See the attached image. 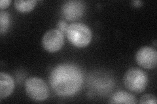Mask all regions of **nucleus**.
Masks as SVG:
<instances>
[{
  "instance_id": "9d476101",
  "label": "nucleus",
  "mask_w": 157,
  "mask_h": 104,
  "mask_svg": "<svg viewBox=\"0 0 157 104\" xmlns=\"http://www.w3.org/2000/svg\"><path fill=\"white\" fill-rule=\"evenodd\" d=\"M36 4V0H16L14 2V7L19 12L28 13L32 11Z\"/></svg>"
},
{
  "instance_id": "6e6552de",
  "label": "nucleus",
  "mask_w": 157,
  "mask_h": 104,
  "mask_svg": "<svg viewBox=\"0 0 157 104\" xmlns=\"http://www.w3.org/2000/svg\"><path fill=\"white\" fill-rule=\"evenodd\" d=\"M14 88V81L13 77L7 73H0V98L3 99L11 95Z\"/></svg>"
},
{
  "instance_id": "7ed1b4c3",
  "label": "nucleus",
  "mask_w": 157,
  "mask_h": 104,
  "mask_svg": "<svg viewBox=\"0 0 157 104\" xmlns=\"http://www.w3.org/2000/svg\"><path fill=\"white\" fill-rule=\"evenodd\" d=\"M123 81L125 87L129 91L140 93L145 91L148 83V77L141 69L132 68L124 74Z\"/></svg>"
},
{
  "instance_id": "423d86ee",
  "label": "nucleus",
  "mask_w": 157,
  "mask_h": 104,
  "mask_svg": "<svg viewBox=\"0 0 157 104\" xmlns=\"http://www.w3.org/2000/svg\"><path fill=\"white\" fill-rule=\"evenodd\" d=\"M85 11V5L82 2L71 0L65 2L61 8V14L67 20L73 21L81 18Z\"/></svg>"
},
{
  "instance_id": "20e7f679",
  "label": "nucleus",
  "mask_w": 157,
  "mask_h": 104,
  "mask_svg": "<svg viewBox=\"0 0 157 104\" xmlns=\"http://www.w3.org/2000/svg\"><path fill=\"white\" fill-rule=\"evenodd\" d=\"M27 95L36 102H43L49 96V89L46 82L37 77L28 78L24 84Z\"/></svg>"
},
{
  "instance_id": "0eeeda50",
  "label": "nucleus",
  "mask_w": 157,
  "mask_h": 104,
  "mask_svg": "<svg viewBox=\"0 0 157 104\" xmlns=\"http://www.w3.org/2000/svg\"><path fill=\"white\" fill-rule=\"evenodd\" d=\"M137 64L146 69H153L156 66L157 52L149 46H144L137 51L136 56Z\"/></svg>"
},
{
  "instance_id": "1a4fd4ad",
  "label": "nucleus",
  "mask_w": 157,
  "mask_h": 104,
  "mask_svg": "<svg viewBox=\"0 0 157 104\" xmlns=\"http://www.w3.org/2000/svg\"><path fill=\"white\" fill-rule=\"evenodd\" d=\"M137 101L135 96L125 91H118L111 98L110 103H128L135 104Z\"/></svg>"
},
{
  "instance_id": "2eb2a0df",
  "label": "nucleus",
  "mask_w": 157,
  "mask_h": 104,
  "mask_svg": "<svg viewBox=\"0 0 157 104\" xmlns=\"http://www.w3.org/2000/svg\"><path fill=\"white\" fill-rule=\"evenodd\" d=\"M132 3H133V5L135 7H140V6L142 5V4H143V2H141V1H134L133 2H132Z\"/></svg>"
},
{
  "instance_id": "f257e3e1",
  "label": "nucleus",
  "mask_w": 157,
  "mask_h": 104,
  "mask_svg": "<svg viewBox=\"0 0 157 104\" xmlns=\"http://www.w3.org/2000/svg\"><path fill=\"white\" fill-rule=\"evenodd\" d=\"M83 82L81 69L73 64H61L54 68L49 76L52 91L59 96L67 97L75 95Z\"/></svg>"
},
{
  "instance_id": "ddd939ff",
  "label": "nucleus",
  "mask_w": 157,
  "mask_h": 104,
  "mask_svg": "<svg viewBox=\"0 0 157 104\" xmlns=\"http://www.w3.org/2000/svg\"><path fill=\"white\" fill-rule=\"evenodd\" d=\"M57 27H58V29L59 31H60L63 34L66 33V30L67 28L68 27L67 24L66 22L63 21V20H60L59 21L58 24H57Z\"/></svg>"
},
{
  "instance_id": "f8f14e48",
  "label": "nucleus",
  "mask_w": 157,
  "mask_h": 104,
  "mask_svg": "<svg viewBox=\"0 0 157 104\" xmlns=\"http://www.w3.org/2000/svg\"><path fill=\"white\" fill-rule=\"evenodd\" d=\"M156 98L153 95H145L142 96L140 100V103L142 104H156Z\"/></svg>"
},
{
  "instance_id": "9b49d317",
  "label": "nucleus",
  "mask_w": 157,
  "mask_h": 104,
  "mask_svg": "<svg viewBox=\"0 0 157 104\" xmlns=\"http://www.w3.org/2000/svg\"><path fill=\"white\" fill-rule=\"evenodd\" d=\"M10 15L6 11H2L0 12V33L3 34L6 33L9 27Z\"/></svg>"
},
{
  "instance_id": "4468645a",
  "label": "nucleus",
  "mask_w": 157,
  "mask_h": 104,
  "mask_svg": "<svg viewBox=\"0 0 157 104\" xmlns=\"http://www.w3.org/2000/svg\"><path fill=\"white\" fill-rule=\"evenodd\" d=\"M11 3V0H2V1L0 2V8L2 9H6L9 5V4Z\"/></svg>"
},
{
  "instance_id": "39448f33",
  "label": "nucleus",
  "mask_w": 157,
  "mask_h": 104,
  "mask_svg": "<svg viewBox=\"0 0 157 104\" xmlns=\"http://www.w3.org/2000/svg\"><path fill=\"white\" fill-rule=\"evenodd\" d=\"M64 44V35L58 29H52L47 31L43 35L42 44L45 50L55 53L63 47Z\"/></svg>"
},
{
  "instance_id": "f03ea898",
  "label": "nucleus",
  "mask_w": 157,
  "mask_h": 104,
  "mask_svg": "<svg viewBox=\"0 0 157 104\" xmlns=\"http://www.w3.org/2000/svg\"><path fill=\"white\" fill-rule=\"evenodd\" d=\"M66 34L70 43L77 48L86 47L90 44L92 37L89 27L81 22H73L69 25Z\"/></svg>"
}]
</instances>
